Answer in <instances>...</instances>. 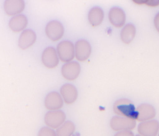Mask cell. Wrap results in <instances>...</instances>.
<instances>
[{
    "mask_svg": "<svg viewBox=\"0 0 159 136\" xmlns=\"http://www.w3.org/2000/svg\"><path fill=\"white\" fill-rule=\"evenodd\" d=\"M64 32L63 25L58 20H51L48 22L45 28L46 36L52 42L60 40L63 37Z\"/></svg>",
    "mask_w": 159,
    "mask_h": 136,
    "instance_id": "3957f363",
    "label": "cell"
},
{
    "mask_svg": "<svg viewBox=\"0 0 159 136\" xmlns=\"http://www.w3.org/2000/svg\"><path fill=\"white\" fill-rule=\"evenodd\" d=\"M80 65L76 61H69L63 65L61 72L63 77L68 80L73 81L76 79L80 73Z\"/></svg>",
    "mask_w": 159,
    "mask_h": 136,
    "instance_id": "30bf717a",
    "label": "cell"
},
{
    "mask_svg": "<svg viewBox=\"0 0 159 136\" xmlns=\"http://www.w3.org/2000/svg\"><path fill=\"white\" fill-rule=\"evenodd\" d=\"M38 135L39 136H55L56 133L52 129V128L43 127L40 130Z\"/></svg>",
    "mask_w": 159,
    "mask_h": 136,
    "instance_id": "ffe728a7",
    "label": "cell"
},
{
    "mask_svg": "<svg viewBox=\"0 0 159 136\" xmlns=\"http://www.w3.org/2000/svg\"><path fill=\"white\" fill-rule=\"evenodd\" d=\"M42 62L47 68L53 69L57 66L59 63V58L55 48L48 47L43 51L42 54Z\"/></svg>",
    "mask_w": 159,
    "mask_h": 136,
    "instance_id": "8992f818",
    "label": "cell"
},
{
    "mask_svg": "<svg viewBox=\"0 0 159 136\" xmlns=\"http://www.w3.org/2000/svg\"><path fill=\"white\" fill-rule=\"evenodd\" d=\"M134 3L137 5H143L145 4L148 0H132Z\"/></svg>",
    "mask_w": 159,
    "mask_h": 136,
    "instance_id": "cb8c5ba5",
    "label": "cell"
},
{
    "mask_svg": "<svg viewBox=\"0 0 159 136\" xmlns=\"http://www.w3.org/2000/svg\"><path fill=\"white\" fill-rule=\"evenodd\" d=\"M110 23L116 28L123 27L126 22V15L124 11L120 7H112L108 14Z\"/></svg>",
    "mask_w": 159,
    "mask_h": 136,
    "instance_id": "8fae6325",
    "label": "cell"
},
{
    "mask_svg": "<svg viewBox=\"0 0 159 136\" xmlns=\"http://www.w3.org/2000/svg\"><path fill=\"white\" fill-rule=\"evenodd\" d=\"M60 94L63 101L67 104L75 102L78 97V91L76 88L71 84H66L60 88Z\"/></svg>",
    "mask_w": 159,
    "mask_h": 136,
    "instance_id": "9a60e30c",
    "label": "cell"
},
{
    "mask_svg": "<svg viewBox=\"0 0 159 136\" xmlns=\"http://www.w3.org/2000/svg\"><path fill=\"white\" fill-rule=\"evenodd\" d=\"M116 135L133 136L134 134L130 131H129V130H122V131H119V132L116 134Z\"/></svg>",
    "mask_w": 159,
    "mask_h": 136,
    "instance_id": "603a6c76",
    "label": "cell"
},
{
    "mask_svg": "<svg viewBox=\"0 0 159 136\" xmlns=\"http://www.w3.org/2000/svg\"><path fill=\"white\" fill-rule=\"evenodd\" d=\"M153 23H154V26L155 27V29L159 33V12L157 14L156 16H155Z\"/></svg>",
    "mask_w": 159,
    "mask_h": 136,
    "instance_id": "7402d4cb",
    "label": "cell"
},
{
    "mask_svg": "<svg viewBox=\"0 0 159 136\" xmlns=\"http://www.w3.org/2000/svg\"><path fill=\"white\" fill-rule=\"evenodd\" d=\"M91 53V47L85 40H79L75 45V55L80 61H86Z\"/></svg>",
    "mask_w": 159,
    "mask_h": 136,
    "instance_id": "9c48e42d",
    "label": "cell"
},
{
    "mask_svg": "<svg viewBox=\"0 0 159 136\" xmlns=\"http://www.w3.org/2000/svg\"><path fill=\"white\" fill-rule=\"evenodd\" d=\"M37 35L32 29H25L21 32L18 39V47L22 50L30 48L35 43Z\"/></svg>",
    "mask_w": 159,
    "mask_h": 136,
    "instance_id": "52a82bcc",
    "label": "cell"
},
{
    "mask_svg": "<svg viewBox=\"0 0 159 136\" xmlns=\"http://www.w3.org/2000/svg\"><path fill=\"white\" fill-rule=\"evenodd\" d=\"M66 119L65 114L58 110L50 111L46 113L44 117V122L47 126L52 129H57Z\"/></svg>",
    "mask_w": 159,
    "mask_h": 136,
    "instance_id": "277c9868",
    "label": "cell"
},
{
    "mask_svg": "<svg viewBox=\"0 0 159 136\" xmlns=\"http://www.w3.org/2000/svg\"><path fill=\"white\" fill-rule=\"evenodd\" d=\"M104 12L99 7H94L91 8L88 14V19L90 25L93 27L99 26L103 21Z\"/></svg>",
    "mask_w": 159,
    "mask_h": 136,
    "instance_id": "e0dca14e",
    "label": "cell"
},
{
    "mask_svg": "<svg viewBox=\"0 0 159 136\" xmlns=\"http://www.w3.org/2000/svg\"><path fill=\"white\" fill-rule=\"evenodd\" d=\"M75 131V126L71 121L64 122L57 129L56 135L58 136H70Z\"/></svg>",
    "mask_w": 159,
    "mask_h": 136,
    "instance_id": "d6986e66",
    "label": "cell"
},
{
    "mask_svg": "<svg viewBox=\"0 0 159 136\" xmlns=\"http://www.w3.org/2000/svg\"><path fill=\"white\" fill-rule=\"evenodd\" d=\"M57 52L59 59L64 63L72 61L75 55V45L73 43L68 40L60 42L57 47Z\"/></svg>",
    "mask_w": 159,
    "mask_h": 136,
    "instance_id": "7a4b0ae2",
    "label": "cell"
},
{
    "mask_svg": "<svg viewBox=\"0 0 159 136\" xmlns=\"http://www.w3.org/2000/svg\"><path fill=\"white\" fill-rule=\"evenodd\" d=\"M136 35L135 27L132 24H128L123 26L120 32V39L125 44L130 43Z\"/></svg>",
    "mask_w": 159,
    "mask_h": 136,
    "instance_id": "ac0fdd59",
    "label": "cell"
},
{
    "mask_svg": "<svg viewBox=\"0 0 159 136\" xmlns=\"http://www.w3.org/2000/svg\"><path fill=\"white\" fill-rule=\"evenodd\" d=\"M138 132L143 136H155L159 130V122L155 120L142 122L138 126Z\"/></svg>",
    "mask_w": 159,
    "mask_h": 136,
    "instance_id": "7c38bea8",
    "label": "cell"
},
{
    "mask_svg": "<svg viewBox=\"0 0 159 136\" xmlns=\"http://www.w3.org/2000/svg\"><path fill=\"white\" fill-rule=\"evenodd\" d=\"M24 0H5L3 4L4 12L9 16H14L21 14L25 9Z\"/></svg>",
    "mask_w": 159,
    "mask_h": 136,
    "instance_id": "ba28073f",
    "label": "cell"
},
{
    "mask_svg": "<svg viewBox=\"0 0 159 136\" xmlns=\"http://www.w3.org/2000/svg\"><path fill=\"white\" fill-rule=\"evenodd\" d=\"M110 125L114 131L130 130L135 128L136 122L134 119L121 116H115L111 119Z\"/></svg>",
    "mask_w": 159,
    "mask_h": 136,
    "instance_id": "5b68a950",
    "label": "cell"
},
{
    "mask_svg": "<svg viewBox=\"0 0 159 136\" xmlns=\"http://www.w3.org/2000/svg\"><path fill=\"white\" fill-rule=\"evenodd\" d=\"M145 5L150 7H158L159 6V0H148Z\"/></svg>",
    "mask_w": 159,
    "mask_h": 136,
    "instance_id": "44dd1931",
    "label": "cell"
},
{
    "mask_svg": "<svg viewBox=\"0 0 159 136\" xmlns=\"http://www.w3.org/2000/svg\"><path fill=\"white\" fill-rule=\"evenodd\" d=\"M113 110L117 115L136 120L137 113L134 105L127 99H121L117 101L113 106Z\"/></svg>",
    "mask_w": 159,
    "mask_h": 136,
    "instance_id": "6da1fadb",
    "label": "cell"
},
{
    "mask_svg": "<svg viewBox=\"0 0 159 136\" xmlns=\"http://www.w3.org/2000/svg\"><path fill=\"white\" fill-rule=\"evenodd\" d=\"M137 120L143 122L152 119L156 114L154 107L148 104H142L137 109Z\"/></svg>",
    "mask_w": 159,
    "mask_h": 136,
    "instance_id": "2e32d148",
    "label": "cell"
},
{
    "mask_svg": "<svg viewBox=\"0 0 159 136\" xmlns=\"http://www.w3.org/2000/svg\"><path fill=\"white\" fill-rule=\"evenodd\" d=\"M28 24L27 17L22 14L12 16L9 21V29L15 33H19L25 29Z\"/></svg>",
    "mask_w": 159,
    "mask_h": 136,
    "instance_id": "5bb4252c",
    "label": "cell"
},
{
    "mask_svg": "<svg viewBox=\"0 0 159 136\" xmlns=\"http://www.w3.org/2000/svg\"><path fill=\"white\" fill-rule=\"evenodd\" d=\"M45 107L49 111L60 109L63 105V99L61 96L56 91L49 93L44 100Z\"/></svg>",
    "mask_w": 159,
    "mask_h": 136,
    "instance_id": "4fadbf2b",
    "label": "cell"
}]
</instances>
